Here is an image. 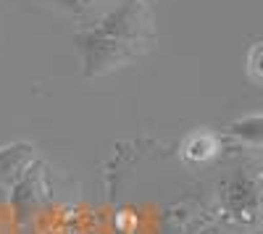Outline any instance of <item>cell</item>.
I'll return each instance as SVG.
<instances>
[{
    "mask_svg": "<svg viewBox=\"0 0 263 234\" xmlns=\"http://www.w3.org/2000/svg\"><path fill=\"white\" fill-rule=\"evenodd\" d=\"M158 40V18L150 0H119L92 24L79 27L74 48L87 79H100L142 61Z\"/></svg>",
    "mask_w": 263,
    "mask_h": 234,
    "instance_id": "6da1fadb",
    "label": "cell"
},
{
    "mask_svg": "<svg viewBox=\"0 0 263 234\" xmlns=\"http://www.w3.org/2000/svg\"><path fill=\"white\" fill-rule=\"evenodd\" d=\"M32 3L42 11L74 21L77 27H87L119 0H32Z\"/></svg>",
    "mask_w": 263,
    "mask_h": 234,
    "instance_id": "7a4b0ae2",
    "label": "cell"
},
{
    "mask_svg": "<svg viewBox=\"0 0 263 234\" xmlns=\"http://www.w3.org/2000/svg\"><path fill=\"white\" fill-rule=\"evenodd\" d=\"M221 150V145H218V137L208 129H197L192 134L184 137L182 142V158L192 166H203L208 161H213Z\"/></svg>",
    "mask_w": 263,
    "mask_h": 234,
    "instance_id": "3957f363",
    "label": "cell"
},
{
    "mask_svg": "<svg viewBox=\"0 0 263 234\" xmlns=\"http://www.w3.org/2000/svg\"><path fill=\"white\" fill-rule=\"evenodd\" d=\"M248 76H250L253 84H260V45L258 42L248 53Z\"/></svg>",
    "mask_w": 263,
    "mask_h": 234,
    "instance_id": "277c9868",
    "label": "cell"
}]
</instances>
